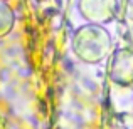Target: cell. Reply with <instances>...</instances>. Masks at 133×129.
<instances>
[{"label":"cell","instance_id":"cell-1","mask_svg":"<svg viewBox=\"0 0 133 129\" xmlns=\"http://www.w3.org/2000/svg\"><path fill=\"white\" fill-rule=\"evenodd\" d=\"M76 55L86 62H99L110 52L111 39L110 34L98 24L84 25L74 34L72 40Z\"/></svg>","mask_w":133,"mask_h":129},{"label":"cell","instance_id":"cell-2","mask_svg":"<svg viewBox=\"0 0 133 129\" xmlns=\"http://www.w3.org/2000/svg\"><path fill=\"white\" fill-rule=\"evenodd\" d=\"M79 10L91 24H106L116 15V0H79Z\"/></svg>","mask_w":133,"mask_h":129},{"label":"cell","instance_id":"cell-3","mask_svg":"<svg viewBox=\"0 0 133 129\" xmlns=\"http://www.w3.org/2000/svg\"><path fill=\"white\" fill-rule=\"evenodd\" d=\"M127 13L130 19H133V0H127Z\"/></svg>","mask_w":133,"mask_h":129}]
</instances>
